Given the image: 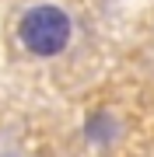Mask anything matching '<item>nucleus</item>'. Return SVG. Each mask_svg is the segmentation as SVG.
I'll return each instance as SVG.
<instances>
[{"mask_svg": "<svg viewBox=\"0 0 154 157\" xmlns=\"http://www.w3.org/2000/svg\"><path fill=\"white\" fill-rule=\"evenodd\" d=\"M18 39L35 56H56L70 42V17L60 7H49V4L32 7L18 25Z\"/></svg>", "mask_w": 154, "mask_h": 157, "instance_id": "nucleus-1", "label": "nucleus"}]
</instances>
